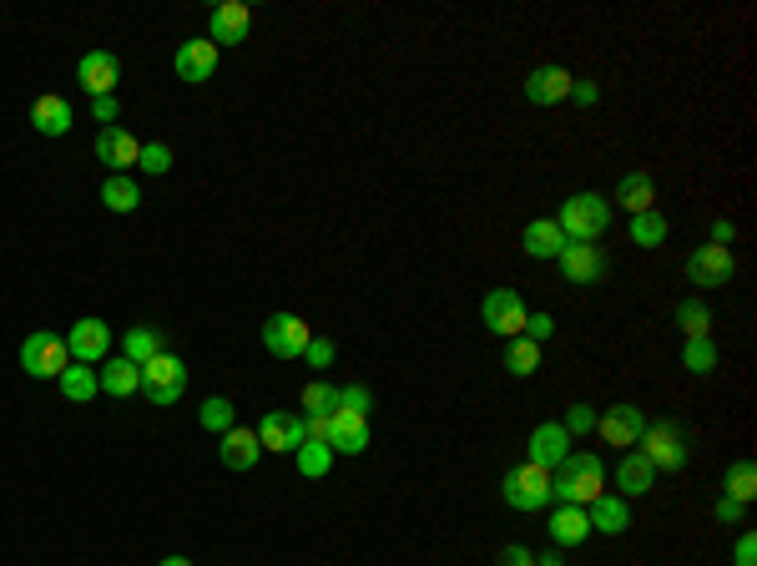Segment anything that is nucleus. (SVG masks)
<instances>
[{
	"label": "nucleus",
	"instance_id": "nucleus-1",
	"mask_svg": "<svg viewBox=\"0 0 757 566\" xmlns=\"http://www.w3.org/2000/svg\"><path fill=\"white\" fill-rule=\"evenodd\" d=\"M596 495H606V466L591 450H571L556 470H551V506H591Z\"/></svg>",
	"mask_w": 757,
	"mask_h": 566
},
{
	"label": "nucleus",
	"instance_id": "nucleus-2",
	"mask_svg": "<svg viewBox=\"0 0 757 566\" xmlns=\"http://www.w3.org/2000/svg\"><path fill=\"white\" fill-rule=\"evenodd\" d=\"M556 228L566 233V243H596L606 238V228H611V203H606L601 193H576L561 203L556 213Z\"/></svg>",
	"mask_w": 757,
	"mask_h": 566
},
{
	"label": "nucleus",
	"instance_id": "nucleus-3",
	"mask_svg": "<svg viewBox=\"0 0 757 566\" xmlns=\"http://www.w3.org/2000/svg\"><path fill=\"white\" fill-rule=\"evenodd\" d=\"M500 495H505L510 511H545L551 506V470L521 460V466H510L500 476Z\"/></svg>",
	"mask_w": 757,
	"mask_h": 566
},
{
	"label": "nucleus",
	"instance_id": "nucleus-4",
	"mask_svg": "<svg viewBox=\"0 0 757 566\" xmlns=\"http://www.w3.org/2000/svg\"><path fill=\"white\" fill-rule=\"evenodd\" d=\"M637 446H641V456L651 460V470H682L686 456H692V446H686V435L676 420H651Z\"/></svg>",
	"mask_w": 757,
	"mask_h": 566
},
{
	"label": "nucleus",
	"instance_id": "nucleus-5",
	"mask_svg": "<svg viewBox=\"0 0 757 566\" xmlns=\"http://www.w3.org/2000/svg\"><path fill=\"white\" fill-rule=\"evenodd\" d=\"M66 364H72L66 334H51V329H41V334H31L21 344V370L31 374V380H61V374H66Z\"/></svg>",
	"mask_w": 757,
	"mask_h": 566
},
{
	"label": "nucleus",
	"instance_id": "nucleus-6",
	"mask_svg": "<svg viewBox=\"0 0 757 566\" xmlns=\"http://www.w3.org/2000/svg\"><path fill=\"white\" fill-rule=\"evenodd\" d=\"M182 389H188V364L178 360V354H157V360L142 364V395L152 399V405H178Z\"/></svg>",
	"mask_w": 757,
	"mask_h": 566
},
{
	"label": "nucleus",
	"instance_id": "nucleus-7",
	"mask_svg": "<svg viewBox=\"0 0 757 566\" xmlns=\"http://www.w3.org/2000/svg\"><path fill=\"white\" fill-rule=\"evenodd\" d=\"M737 274V258L733 248H717V243H702L686 254V278L697 284V289H727Z\"/></svg>",
	"mask_w": 757,
	"mask_h": 566
},
{
	"label": "nucleus",
	"instance_id": "nucleus-8",
	"mask_svg": "<svg viewBox=\"0 0 757 566\" xmlns=\"http://www.w3.org/2000/svg\"><path fill=\"white\" fill-rule=\"evenodd\" d=\"M556 264H561V274H566V284H580V289L606 284V274H611L601 243H566V248L556 254Z\"/></svg>",
	"mask_w": 757,
	"mask_h": 566
},
{
	"label": "nucleus",
	"instance_id": "nucleus-9",
	"mask_svg": "<svg viewBox=\"0 0 757 566\" xmlns=\"http://www.w3.org/2000/svg\"><path fill=\"white\" fill-rule=\"evenodd\" d=\"M480 324L500 339H521L525 329V299L515 289H490L486 303H480Z\"/></svg>",
	"mask_w": 757,
	"mask_h": 566
},
{
	"label": "nucleus",
	"instance_id": "nucleus-10",
	"mask_svg": "<svg viewBox=\"0 0 757 566\" xmlns=\"http://www.w3.org/2000/svg\"><path fill=\"white\" fill-rule=\"evenodd\" d=\"M308 339H313V329H308L298 313H273L268 324H263V350H268L273 360H303Z\"/></svg>",
	"mask_w": 757,
	"mask_h": 566
},
{
	"label": "nucleus",
	"instance_id": "nucleus-11",
	"mask_svg": "<svg viewBox=\"0 0 757 566\" xmlns=\"http://www.w3.org/2000/svg\"><path fill=\"white\" fill-rule=\"evenodd\" d=\"M66 350H72L76 364H102L111 354V324L107 319H96V313L76 319L72 334H66Z\"/></svg>",
	"mask_w": 757,
	"mask_h": 566
},
{
	"label": "nucleus",
	"instance_id": "nucleus-12",
	"mask_svg": "<svg viewBox=\"0 0 757 566\" xmlns=\"http://www.w3.org/2000/svg\"><path fill=\"white\" fill-rule=\"evenodd\" d=\"M308 435H303V415H288V410H268L258 420V446H263V456H294L298 446H303Z\"/></svg>",
	"mask_w": 757,
	"mask_h": 566
},
{
	"label": "nucleus",
	"instance_id": "nucleus-13",
	"mask_svg": "<svg viewBox=\"0 0 757 566\" xmlns=\"http://www.w3.org/2000/svg\"><path fill=\"white\" fill-rule=\"evenodd\" d=\"M248 31H253V11L243 6V0H223V6H213V15H207V41H213L217 51L243 46Z\"/></svg>",
	"mask_w": 757,
	"mask_h": 566
},
{
	"label": "nucleus",
	"instance_id": "nucleus-14",
	"mask_svg": "<svg viewBox=\"0 0 757 566\" xmlns=\"http://www.w3.org/2000/svg\"><path fill=\"white\" fill-rule=\"evenodd\" d=\"M76 82H82L86 97H117V82H121V61L111 51H86L76 61Z\"/></svg>",
	"mask_w": 757,
	"mask_h": 566
},
{
	"label": "nucleus",
	"instance_id": "nucleus-15",
	"mask_svg": "<svg viewBox=\"0 0 757 566\" xmlns=\"http://www.w3.org/2000/svg\"><path fill=\"white\" fill-rule=\"evenodd\" d=\"M641 430H647V415H641L637 405H611L606 415H596V435L616 450H637Z\"/></svg>",
	"mask_w": 757,
	"mask_h": 566
},
{
	"label": "nucleus",
	"instance_id": "nucleus-16",
	"mask_svg": "<svg viewBox=\"0 0 757 566\" xmlns=\"http://www.w3.org/2000/svg\"><path fill=\"white\" fill-rule=\"evenodd\" d=\"M323 440H329L333 456H364L369 450V420L364 415H349V410H329V420H323Z\"/></svg>",
	"mask_w": 757,
	"mask_h": 566
},
{
	"label": "nucleus",
	"instance_id": "nucleus-17",
	"mask_svg": "<svg viewBox=\"0 0 757 566\" xmlns=\"http://www.w3.org/2000/svg\"><path fill=\"white\" fill-rule=\"evenodd\" d=\"M566 456H571V435H566V425H561V420L535 425L531 440H525V460H531V466H541V470H556Z\"/></svg>",
	"mask_w": 757,
	"mask_h": 566
},
{
	"label": "nucleus",
	"instance_id": "nucleus-18",
	"mask_svg": "<svg viewBox=\"0 0 757 566\" xmlns=\"http://www.w3.org/2000/svg\"><path fill=\"white\" fill-rule=\"evenodd\" d=\"M571 82H576V76H571L566 66H535V72L525 76V102H531V107H556V102L571 97Z\"/></svg>",
	"mask_w": 757,
	"mask_h": 566
},
{
	"label": "nucleus",
	"instance_id": "nucleus-19",
	"mask_svg": "<svg viewBox=\"0 0 757 566\" xmlns=\"http://www.w3.org/2000/svg\"><path fill=\"white\" fill-rule=\"evenodd\" d=\"M137 157H142V142H137L127 127H102V132H96V162H107L111 172L137 168Z\"/></svg>",
	"mask_w": 757,
	"mask_h": 566
},
{
	"label": "nucleus",
	"instance_id": "nucleus-20",
	"mask_svg": "<svg viewBox=\"0 0 757 566\" xmlns=\"http://www.w3.org/2000/svg\"><path fill=\"white\" fill-rule=\"evenodd\" d=\"M172 66H178V76L182 82H192V86H202V82H213V72H217V46L213 41H182L178 46V56H172Z\"/></svg>",
	"mask_w": 757,
	"mask_h": 566
},
{
	"label": "nucleus",
	"instance_id": "nucleus-21",
	"mask_svg": "<svg viewBox=\"0 0 757 566\" xmlns=\"http://www.w3.org/2000/svg\"><path fill=\"white\" fill-rule=\"evenodd\" d=\"M651 485H657L651 460L641 456V450H621V460H616V491H621V501H637V495H647Z\"/></svg>",
	"mask_w": 757,
	"mask_h": 566
},
{
	"label": "nucleus",
	"instance_id": "nucleus-22",
	"mask_svg": "<svg viewBox=\"0 0 757 566\" xmlns=\"http://www.w3.org/2000/svg\"><path fill=\"white\" fill-rule=\"evenodd\" d=\"M96 385H102V395H111V399H127V395H137L142 389V364H131V360H102L96 364Z\"/></svg>",
	"mask_w": 757,
	"mask_h": 566
},
{
	"label": "nucleus",
	"instance_id": "nucleus-23",
	"mask_svg": "<svg viewBox=\"0 0 757 566\" xmlns=\"http://www.w3.org/2000/svg\"><path fill=\"white\" fill-rule=\"evenodd\" d=\"M217 460H223L227 470H253L263 460L258 430H243V425H233V430L223 435V446H217Z\"/></svg>",
	"mask_w": 757,
	"mask_h": 566
},
{
	"label": "nucleus",
	"instance_id": "nucleus-24",
	"mask_svg": "<svg viewBox=\"0 0 757 566\" xmlns=\"http://www.w3.org/2000/svg\"><path fill=\"white\" fill-rule=\"evenodd\" d=\"M545 531H551V546H580L591 536V521H586V506H556L545 516Z\"/></svg>",
	"mask_w": 757,
	"mask_h": 566
},
{
	"label": "nucleus",
	"instance_id": "nucleus-25",
	"mask_svg": "<svg viewBox=\"0 0 757 566\" xmlns=\"http://www.w3.org/2000/svg\"><path fill=\"white\" fill-rule=\"evenodd\" d=\"M72 121H76V111L66 97H36V107H31V127H36L41 137H66Z\"/></svg>",
	"mask_w": 757,
	"mask_h": 566
},
{
	"label": "nucleus",
	"instance_id": "nucleus-26",
	"mask_svg": "<svg viewBox=\"0 0 757 566\" xmlns=\"http://www.w3.org/2000/svg\"><path fill=\"white\" fill-rule=\"evenodd\" d=\"M586 521H591V531H601V536H621V531H631V506L621 495H596L591 506H586Z\"/></svg>",
	"mask_w": 757,
	"mask_h": 566
},
{
	"label": "nucleus",
	"instance_id": "nucleus-27",
	"mask_svg": "<svg viewBox=\"0 0 757 566\" xmlns=\"http://www.w3.org/2000/svg\"><path fill=\"white\" fill-rule=\"evenodd\" d=\"M521 248L531 258H556L561 248H566V233L556 228V217H531L521 233Z\"/></svg>",
	"mask_w": 757,
	"mask_h": 566
},
{
	"label": "nucleus",
	"instance_id": "nucleus-28",
	"mask_svg": "<svg viewBox=\"0 0 757 566\" xmlns=\"http://www.w3.org/2000/svg\"><path fill=\"white\" fill-rule=\"evenodd\" d=\"M611 203H621L631 217L651 213V203H657V182H651L647 172H627V178L616 182V197H611Z\"/></svg>",
	"mask_w": 757,
	"mask_h": 566
},
{
	"label": "nucleus",
	"instance_id": "nucleus-29",
	"mask_svg": "<svg viewBox=\"0 0 757 566\" xmlns=\"http://www.w3.org/2000/svg\"><path fill=\"white\" fill-rule=\"evenodd\" d=\"M56 389L66 399H72V405H86V399H96L102 395V385H96V364H66V374H61L56 380Z\"/></svg>",
	"mask_w": 757,
	"mask_h": 566
},
{
	"label": "nucleus",
	"instance_id": "nucleus-30",
	"mask_svg": "<svg viewBox=\"0 0 757 566\" xmlns=\"http://www.w3.org/2000/svg\"><path fill=\"white\" fill-rule=\"evenodd\" d=\"M102 207H107V213H137V207H142V188H137L127 172H111V178L102 182Z\"/></svg>",
	"mask_w": 757,
	"mask_h": 566
},
{
	"label": "nucleus",
	"instance_id": "nucleus-31",
	"mask_svg": "<svg viewBox=\"0 0 757 566\" xmlns=\"http://www.w3.org/2000/svg\"><path fill=\"white\" fill-rule=\"evenodd\" d=\"M162 344H167V339L157 334V329L137 324V329H127V339H121V360L147 364V360H157V354H162Z\"/></svg>",
	"mask_w": 757,
	"mask_h": 566
},
{
	"label": "nucleus",
	"instance_id": "nucleus-32",
	"mask_svg": "<svg viewBox=\"0 0 757 566\" xmlns=\"http://www.w3.org/2000/svg\"><path fill=\"white\" fill-rule=\"evenodd\" d=\"M722 495L727 501H737V506H747L757 495V466L753 460H737V466H727V476H722Z\"/></svg>",
	"mask_w": 757,
	"mask_h": 566
},
{
	"label": "nucleus",
	"instance_id": "nucleus-33",
	"mask_svg": "<svg viewBox=\"0 0 757 566\" xmlns=\"http://www.w3.org/2000/svg\"><path fill=\"white\" fill-rule=\"evenodd\" d=\"M676 329H682V339H712V309L702 299H682L676 303Z\"/></svg>",
	"mask_w": 757,
	"mask_h": 566
},
{
	"label": "nucleus",
	"instance_id": "nucleus-34",
	"mask_svg": "<svg viewBox=\"0 0 757 566\" xmlns=\"http://www.w3.org/2000/svg\"><path fill=\"white\" fill-rule=\"evenodd\" d=\"M294 460H298V476H308V481H323L333 470V450L323 446V440H303V446L294 450Z\"/></svg>",
	"mask_w": 757,
	"mask_h": 566
},
{
	"label": "nucleus",
	"instance_id": "nucleus-35",
	"mask_svg": "<svg viewBox=\"0 0 757 566\" xmlns=\"http://www.w3.org/2000/svg\"><path fill=\"white\" fill-rule=\"evenodd\" d=\"M631 243H637V248H662V243H667V233H672V228H667V217L662 213H657V207H651V213H637V217H631Z\"/></svg>",
	"mask_w": 757,
	"mask_h": 566
},
{
	"label": "nucleus",
	"instance_id": "nucleus-36",
	"mask_svg": "<svg viewBox=\"0 0 757 566\" xmlns=\"http://www.w3.org/2000/svg\"><path fill=\"white\" fill-rule=\"evenodd\" d=\"M682 370L686 374H712L717 370V344L712 339H682Z\"/></svg>",
	"mask_w": 757,
	"mask_h": 566
},
{
	"label": "nucleus",
	"instance_id": "nucleus-37",
	"mask_svg": "<svg viewBox=\"0 0 757 566\" xmlns=\"http://www.w3.org/2000/svg\"><path fill=\"white\" fill-rule=\"evenodd\" d=\"M198 420H202V430H213V435H227L237 425V410H233V399H223V395H213V399H202L198 405Z\"/></svg>",
	"mask_w": 757,
	"mask_h": 566
},
{
	"label": "nucleus",
	"instance_id": "nucleus-38",
	"mask_svg": "<svg viewBox=\"0 0 757 566\" xmlns=\"http://www.w3.org/2000/svg\"><path fill=\"white\" fill-rule=\"evenodd\" d=\"M505 370L515 374V380H531V374L541 370V344H531V339H510Z\"/></svg>",
	"mask_w": 757,
	"mask_h": 566
},
{
	"label": "nucleus",
	"instance_id": "nucleus-39",
	"mask_svg": "<svg viewBox=\"0 0 757 566\" xmlns=\"http://www.w3.org/2000/svg\"><path fill=\"white\" fill-rule=\"evenodd\" d=\"M333 405H339V389H333L329 380H313V385L303 389V415H329Z\"/></svg>",
	"mask_w": 757,
	"mask_h": 566
},
{
	"label": "nucleus",
	"instance_id": "nucleus-40",
	"mask_svg": "<svg viewBox=\"0 0 757 566\" xmlns=\"http://www.w3.org/2000/svg\"><path fill=\"white\" fill-rule=\"evenodd\" d=\"M333 410H349V415H364V420H369V410H374V395H369V385H343Z\"/></svg>",
	"mask_w": 757,
	"mask_h": 566
},
{
	"label": "nucleus",
	"instance_id": "nucleus-41",
	"mask_svg": "<svg viewBox=\"0 0 757 566\" xmlns=\"http://www.w3.org/2000/svg\"><path fill=\"white\" fill-rule=\"evenodd\" d=\"M137 168L152 172V178L172 172V147H167V142H147V147H142V157H137Z\"/></svg>",
	"mask_w": 757,
	"mask_h": 566
},
{
	"label": "nucleus",
	"instance_id": "nucleus-42",
	"mask_svg": "<svg viewBox=\"0 0 757 566\" xmlns=\"http://www.w3.org/2000/svg\"><path fill=\"white\" fill-rule=\"evenodd\" d=\"M556 334V313H525V329H521V339H531V344H545V339Z\"/></svg>",
	"mask_w": 757,
	"mask_h": 566
},
{
	"label": "nucleus",
	"instance_id": "nucleus-43",
	"mask_svg": "<svg viewBox=\"0 0 757 566\" xmlns=\"http://www.w3.org/2000/svg\"><path fill=\"white\" fill-rule=\"evenodd\" d=\"M561 425H566L571 440H576V435H591V430H596V410H591V405H571L566 420H561Z\"/></svg>",
	"mask_w": 757,
	"mask_h": 566
},
{
	"label": "nucleus",
	"instance_id": "nucleus-44",
	"mask_svg": "<svg viewBox=\"0 0 757 566\" xmlns=\"http://www.w3.org/2000/svg\"><path fill=\"white\" fill-rule=\"evenodd\" d=\"M333 354H339V350H333V339H308L303 360H308V370H313V374H323L333 364Z\"/></svg>",
	"mask_w": 757,
	"mask_h": 566
},
{
	"label": "nucleus",
	"instance_id": "nucleus-45",
	"mask_svg": "<svg viewBox=\"0 0 757 566\" xmlns=\"http://www.w3.org/2000/svg\"><path fill=\"white\" fill-rule=\"evenodd\" d=\"M733 566H757V536H753V531H743V536H737Z\"/></svg>",
	"mask_w": 757,
	"mask_h": 566
},
{
	"label": "nucleus",
	"instance_id": "nucleus-46",
	"mask_svg": "<svg viewBox=\"0 0 757 566\" xmlns=\"http://www.w3.org/2000/svg\"><path fill=\"white\" fill-rule=\"evenodd\" d=\"M571 102H576V107H596V102H601V86L596 82H571Z\"/></svg>",
	"mask_w": 757,
	"mask_h": 566
},
{
	"label": "nucleus",
	"instance_id": "nucleus-47",
	"mask_svg": "<svg viewBox=\"0 0 757 566\" xmlns=\"http://www.w3.org/2000/svg\"><path fill=\"white\" fill-rule=\"evenodd\" d=\"M117 111H121V102H117V97H92V117H96V121H107V127H117Z\"/></svg>",
	"mask_w": 757,
	"mask_h": 566
},
{
	"label": "nucleus",
	"instance_id": "nucleus-48",
	"mask_svg": "<svg viewBox=\"0 0 757 566\" xmlns=\"http://www.w3.org/2000/svg\"><path fill=\"white\" fill-rule=\"evenodd\" d=\"M495 566H535V552L531 546H505V552L495 556Z\"/></svg>",
	"mask_w": 757,
	"mask_h": 566
},
{
	"label": "nucleus",
	"instance_id": "nucleus-49",
	"mask_svg": "<svg viewBox=\"0 0 757 566\" xmlns=\"http://www.w3.org/2000/svg\"><path fill=\"white\" fill-rule=\"evenodd\" d=\"M712 516H717L722 526H737V521H743V506H737V501H727V495H722L717 506H712Z\"/></svg>",
	"mask_w": 757,
	"mask_h": 566
},
{
	"label": "nucleus",
	"instance_id": "nucleus-50",
	"mask_svg": "<svg viewBox=\"0 0 757 566\" xmlns=\"http://www.w3.org/2000/svg\"><path fill=\"white\" fill-rule=\"evenodd\" d=\"M733 238H737V228L727 217H717V223H712V243H717V248H733Z\"/></svg>",
	"mask_w": 757,
	"mask_h": 566
},
{
	"label": "nucleus",
	"instance_id": "nucleus-51",
	"mask_svg": "<svg viewBox=\"0 0 757 566\" xmlns=\"http://www.w3.org/2000/svg\"><path fill=\"white\" fill-rule=\"evenodd\" d=\"M157 566H192V562H188V556H162Z\"/></svg>",
	"mask_w": 757,
	"mask_h": 566
}]
</instances>
